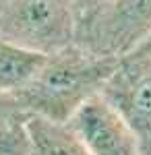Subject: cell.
I'll use <instances>...</instances> for the list:
<instances>
[{"label": "cell", "mask_w": 151, "mask_h": 155, "mask_svg": "<svg viewBox=\"0 0 151 155\" xmlns=\"http://www.w3.org/2000/svg\"><path fill=\"white\" fill-rule=\"evenodd\" d=\"M120 60L97 58L70 44L48 54L35 77L15 95L25 116L69 122L79 107L99 95Z\"/></svg>", "instance_id": "cell-1"}, {"label": "cell", "mask_w": 151, "mask_h": 155, "mask_svg": "<svg viewBox=\"0 0 151 155\" xmlns=\"http://www.w3.org/2000/svg\"><path fill=\"white\" fill-rule=\"evenodd\" d=\"M151 33V0H99L77 15V48L97 58L122 60Z\"/></svg>", "instance_id": "cell-2"}, {"label": "cell", "mask_w": 151, "mask_h": 155, "mask_svg": "<svg viewBox=\"0 0 151 155\" xmlns=\"http://www.w3.org/2000/svg\"><path fill=\"white\" fill-rule=\"evenodd\" d=\"M75 0H0V39L54 54L75 39Z\"/></svg>", "instance_id": "cell-3"}, {"label": "cell", "mask_w": 151, "mask_h": 155, "mask_svg": "<svg viewBox=\"0 0 151 155\" xmlns=\"http://www.w3.org/2000/svg\"><path fill=\"white\" fill-rule=\"evenodd\" d=\"M99 95L128 124L141 155H151V56L122 58Z\"/></svg>", "instance_id": "cell-4"}, {"label": "cell", "mask_w": 151, "mask_h": 155, "mask_svg": "<svg viewBox=\"0 0 151 155\" xmlns=\"http://www.w3.org/2000/svg\"><path fill=\"white\" fill-rule=\"evenodd\" d=\"M91 155H141L128 124L102 95L85 101L69 120Z\"/></svg>", "instance_id": "cell-5"}, {"label": "cell", "mask_w": 151, "mask_h": 155, "mask_svg": "<svg viewBox=\"0 0 151 155\" xmlns=\"http://www.w3.org/2000/svg\"><path fill=\"white\" fill-rule=\"evenodd\" d=\"M27 155H91L69 122H52L39 116L25 118Z\"/></svg>", "instance_id": "cell-6"}, {"label": "cell", "mask_w": 151, "mask_h": 155, "mask_svg": "<svg viewBox=\"0 0 151 155\" xmlns=\"http://www.w3.org/2000/svg\"><path fill=\"white\" fill-rule=\"evenodd\" d=\"M44 60L46 54L0 39V93L15 97L35 77Z\"/></svg>", "instance_id": "cell-7"}, {"label": "cell", "mask_w": 151, "mask_h": 155, "mask_svg": "<svg viewBox=\"0 0 151 155\" xmlns=\"http://www.w3.org/2000/svg\"><path fill=\"white\" fill-rule=\"evenodd\" d=\"M0 155H27L25 118L0 120Z\"/></svg>", "instance_id": "cell-8"}, {"label": "cell", "mask_w": 151, "mask_h": 155, "mask_svg": "<svg viewBox=\"0 0 151 155\" xmlns=\"http://www.w3.org/2000/svg\"><path fill=\"white\" fill-rule=\"evenodd\" d=\"M12 118H27L23 110L19 107L17 99L12 95L0 93V120H12Z\"/></svg>", "instance_id": "cell-9"}, {"label": "cell", "mask_w": 151, "mask_h": 155, "mask_svg": "<svg viewBox=\"0 0 151 155\" xmlns=\"http://www.w3.org/2000/svg\"><path fill=\"white\" fill-rule=\"evenodd\" d=\"M133 54H143V56H151V33L147 35V39H145V41H143V44H141V46L135 50Z\"/></svg>", "instance_id": "cell-10"}, {"label": "cell", "mask_w": 151, "mask_h": 155, "mask_svg": "<svg viewBox=\"0 0 151 155\" xmlns=\"http://www.w3.org/2000/svg\"><path fill=\"white\" fill-rule=\"evenodd\" d=\"M99 0H75V4H77V15L83 11H87L89 6H93V4H97Z\"/></svg>", "instance_id": "cell-11"}]
</instances>
